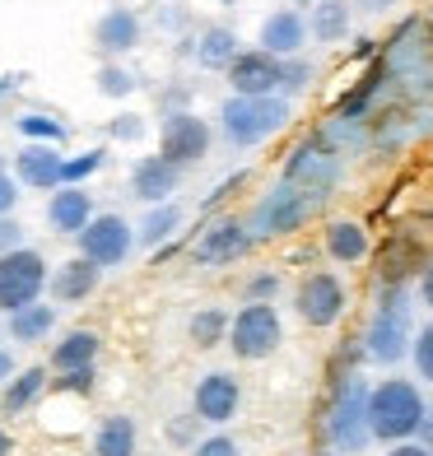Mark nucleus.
I'll list each match as a JSON object with an SVG mask.
<instances>
[{
    "mask_svg": "<svg viewBox=\"0 0 433 456\" xmlns=\"http://www.w3.org/2000/svg\"><path fill=\"white\" fill-rule=\"evenodd\" d=\"M294 117V102L280 98V94H266V98H242L229 94L219 102V135L233 144V150H257L271 135H280Z\"/></svg>",
    "mask_w": 433,
    "mask_h": 456,
    "instance_id": "f257e3e1",
    "label": "nucleus"
},
{
    "mask_svg": "<svg viewBox=\"0 0 433 456\" xmlns=\"http://www.w3.org/2000/svg\"><path fill=\"white\" fill-rule=\"evenodd\" d=\"M424 396L415 382L405 378H387L368 391V433L382 443H410L420 433V419H424Z\"/></svg>",
    "mask_w": 433,
    "mask_h": 456,
    "instance_id": "f03ea898",
    "label": "nucleus"
},
{
    "mask_svg": "<svg viewBox=\"0 0 433 456\" xmlns=\"http://www.w3.org/2000/svg\"><path fill=\"white\" fill-rule=\"evenodd\" d=\"M317 196L313 191H303V186L294 182H275L271 191H266L257 205H252V215H247V233H252V242H271V238H289V233H298V228L317 215Z\"/></svg>",
    "mask_w": 433,
    "mask_h": 456,
    "instance_id": "7ed1b4c3",
    "label": "nucleus"
},
{
    "mask_svg": "<svg viewBox=\"0 0 433 456\" xmlns=\"http://www.w3.org/2000/svg\"><path fill=\"white\" fill-rule=\"evenodd\" d=\"M415 345V317H410V294L405 284H387V294L378 298V313L364 330V349L378 363H401Z\"/></svg>",
    "mask_w": 433,
    "mask_h": 456,
    "instance_id": "20e7f679",
    "label": "nucleus"
},
{
    "mask_svg": "<svg viewBox=\"0 0 433 456\" xmlns=\"http://www.w3.org/2000/svg\"><path fill=\"white\" fill-rule=\"evenodd\" d=\"M47 256L37 252V247H14V252L0 256V313H19V307H29L43 298L47 289Z\"/></svg>",
    "mask_w": 433,
    "mask_h": 456,
    "instance_id": "39448f33",
    "label": "nucleus"
},
{
    "mask_svg": "<svg viewBox=\"0 0 433 456\" xmlns=\"http://www.w3.org/2000/svg\"><path fill=\"white\" fill-rule=\"evenodd\" d=\"M229 349L238 359L257 363V359H271L280 340H284V326H280V313L275 303H242L238 317H229Z\"/></svg>",
    "mask_w": 433,
    "mask_h": 456,
    "instance_id": "423d86ee",
    "label": "nucleus"
},
{
    "mask_svg": "<svg viewBox=\"0 0 433 456\" xmlns=\"http://www.w3.org/2000/svg\"><path fill=\"white\" fill-rule=\"evenodd\" d=\"M284 182H294V186H303V191H313L317 200H326L336 191V182H340V154L322 135L303 140L284 159Z\"/></svg>",
    "mask_w": 433,
    "mask_h": 456,
    "instance_id": "0eeeda50",
    "label": "nucleus"
},
{
    "mask_svg": "<svg viewBox=\"0 0 433 456\" xmlns=\"http://www.w3.org/2000/svg\"><path fill=\"white\" fill-rule=\"evenodd\" d=\"M368 387L364 378H345L336 401H331V414H326V433H331V443L345 447V452H359L373 433H368Z\"/></svg>",
    "mask_w": 433,
    "mask_h": 456,
    "instance_id": "6e6552de",
    "label": "nucleus"
},
{
    "mask_svg": "<svg viewBox=\"0 0 433 456\" xmlns=\"http://www.w3.org/2000/svg\"><path fill=\"white\" fill-rule=\"evenodd\" d=\"M215 144V126L205 117L177 108V112H163V126H159V154L173 159L177 168H187V163H200L210 154Z\"/></svg>",
    "mask_w": 433,
    "mask_h": 456,
    "instance_id": "1a4fd4ad",
    "label": "nucleus"
},
{
    "mask_svg": "<svg viewBox=\"0 0 433 456\" xmlns=\"http://www.w3.org/2000/svg\"><path fill=\"white\" fill-rule=\"evenodd\" d=\"M75 242L79 256H89L98 271H112V265H127V256L135 252V224L121 215H94Z\"/></svg>",
    "mask_w": 433,
    "mask_h": 456,
    "instance_id": "9d476101",
    "label": "nucleus"
},
{
    "mask_svg": "<svg viewBox=\"0 0 433 456\" xmlns=\"http://www.w3.org/2000/svg\"><path fill=\"white\" fill-rule=\"evenodd\" d=\"M252 252V233H247V219L238 215H219L200 228V238L192 242V261L205 271H219V265H233L238 256Z\"/></svg>",
    "mask_w": 433,
    "mask_h": 456,
    "instance_id": "9b49d317",
    "label": "nucleus"
},
{
    "mask_svg": "<svg viewBox=\"0 0 433 456\" xmlns=\"http://www.w3.org/2000/svg\"><path fill=\"white\" fill-rule=\"evenodd\" d=\"M345 303H349V294H345L340 275H331V271H313V275H303L298 294H294L298 317H303L307 326H313V330L336 326V322L345 317Z\"/></svg>",
    "mask_w": 433,
    "mask_h": 456,
    "instance_id": "f8f14e48",
    "label": "nucleus"
},
{
    "mask_svg": "<svg viewBox=\"0 0 433 456\" xmlns=\"http://www.w3.org/2000/svg\"><path fill=\"white\" fill-rule=\"evenodd\" d=\"M280 70H284V61L271 56V52H238L233 56V66L224 70L229 75V89L242 94V98H266V94H280Z\"/></svg>",
    "mask_w": 433,
    "mask_h": 456,
    "instance_id": "ddd939ff",
    "label": "nucleus"
},
{
    "mask_svg": "<svg viewBox=\"0 0 433 456\" xmlns=\"http://www.w3.org/2000/svg\"><path fill=\"white\" fill-rule=\"evenodd\" d=\"M238 405H242V387H238L233 372L215 368V372H205V378L196 382V396H192L196 419H205V424H229L233 414H238Z\"/></svg>",
    "mask_w": 433,
    "mask_h": 456,
    "instance_id": "4468645a",
    "label": "nucleus"
},
{
    "mask_svg": "<svg viewBox=\"0 0 433 456\" xmlns=\"http://www.w3.org/2000/svg\"><path fill=\"white\" fill-rule=\"evenodd\" d=\"M177 186H182V168H177L173 159L144 154V159L131 163V196H135L140 205H163V200H173Z\"/></svg>",
    "mask_w": 433,
    "mask_h": 456,
    "instance_id": "2eb2a0df",
    "label": "nucleus"
},
{
    "mask_svg": "<svg viewBox=\"0 0 433 456\" xmlns=\"http://www.w3.org/2000/svg\"><path fill=\"white\" fill-rule=\"evenodd\" d=\"M61 144H24V150L14 154V182L24 186V191H56L61 186Z\"/></svg>",
    "mask_w": 433,
    "mask_h": 456,
    "instance_id": "dca6fc26",
    "label": "nucleus"
},
{
    "mask_svg": "<svg viewBox=\"0 0 433 456\" xmlns=\"http://www.w3.org/2000/svg\"><path fill=\"white\" fill-rule=\"evenodd\" d=\"M94 215L98 210H94V196L85 191V186H56L52 200H47V228L61 233V238H79Z\"/></svg>",
    "mask_w": 433,
    "mask_h": 456,
    "instance_id": "f3484780",
    "label": "nucleus"
},
{
    "mask_svg": "<svg viewBox=\"0 0 433 456\" xmlns=\"http://www.w3.org/2000/svg\"><path fill=\"white\" fill-rule=\"evenodd\" d=\"M257 47L271 52V56H280V61L298 56V52L307 47V19H303L298 10H271V14L261 19Z\"/></svg>",
    "mask_w": 433,
    "mask_h": 456,
    "instance_id": "a211bd4d",
    "label": "nucleus"
},
{
    "mask_svg": "<svg viewBox=\"0 0 433 456\" xmlns=\"http://www.w3.org/2000/svg\"><path fill=\"white\" fill-rule=\"evenodd\" d=\"M98 284H102V271L89 261V256H66L56 265V271L47 275V294L56 298V303H85V298H94L98 294Z\"/></svg>",
    "mask_w": 433,
    "mask_h": 456,
    "instance_id": "6ab92c4d",
    "label": "nucleus"
},
{
    "mask_svg": "<svg viewBox=\"0 0 433 456\" xmlns=\"http://www.w3.org/2000/svg\"><path fill=\"white\" fill-rule=\"evenodd\" d=\"M94 43L102 56H127L140 47V14L127 10V5H112V10H102V19L94 24Z\"/></svg>",
    "mask_w": 433,
    "mask_h": 456,
    "instance_id": "aec40b11",
    "label": "nucleus"
},
{
    "mask_svg": "<svg viewBox=\"0 0 433 456\" xmlns=\"http://www.w3.org/2000/svg\"><path fill=\"white\" fill-rule=\"evenodd\" d=\"M47 391V368L33 363V368H14V378L0 387V414L5 419H24V414L43 401Z\"/></svg>",
    "mask_w": 433,
    "mask_h": 456,
    "instance_id": "412c9836",
    "label": "nucleus"
},
{
    "mask_svg": "<svg viewBox=\"0 0 433 456\" xmlns=\"http://www.w3.org/2000/svg\"><path fill=\"white\" fill-rule=\"evenodd\" d=\"M322 247H326V256H331L336 265H359L368 252H373V242H368V228L355 224V219H331V224H326Z\"/></svg>",
    "mask_w": 433,
    "mask_h": 456,
    "instance_id": "4be33fe9",
    "label": "nucleus"
},
{
    "mask_svg": "<svg viewBox=\"0 0 433 456\" xmlns=\"http://www.w3.org/2000/svg\"><path fill=\"white\" fill-rule=\"evenodd\" d=\"M182 205L177 200H163V205H144V215L135 224V247H144V252H159L163 242H173V233L182 228Z\"/></svg>",
    "mask_w": 433,
    "mask_h": 456,
    "instance_id": "5701e85b",
    "label": "nucleus"
},
{
    "mask_svg": "<svg viewBox=\"0 0 433 456\" xmlns=\"http://www.w3.org/2000/svg\"><path fill=\"white\" fill-rule=\"evenodd\" d=\"M98 349H102V340H98V330H89V326H75V330H66L56 345H52V368L56 372H70V368H94L98 363Z\"/></svg>",
    "mask_w": 433,
    "mask_h": 456,
    "instance_id": "b1692460",
    "label": "nucleus"
},
{
    "mask_svg": "<svg viewBox=\"0 0 433 456\" xmlns=\"http://www.w3.org/2000/svg\"><path fill=\"white\" fill-rule=\"evenodd\" d=\"M196 66L200 70H229L233 66V56L242 52L238 47V33L233 28H205L200 37H196Z\"/></svg>",
    "mask_w": 433,
    "mask_h": 456,
    "instance_id": "393cba45",
    "label": "nucleus"
},
{
    "mask_svg": "<svg viewBox=\"0 0 433 456\" xmlns=\"http://www.w3.org/2000/svg\"><path fill=\"white\" fill-rule=\"evenodd\" d=\"M56 330V307L52 303H29V307H19V313H10V340L19 345H37V340H47Z\"/></svg>",
    "mask_w": 433,
    "mask_h": 456,
    "instance_id": "a878e982",
    "label": "nucleus"
},
{
    "mask_svg": "<svg viewBox=\"0 0 433 456\" xmlns=\"http://www.w3.org/2000/svg\"><path fill=\"white\" fill-rule=\"evenodd\" d=\"M135 419L131 414H108L94 433V456H135Z\"/></svg>",
    "mask_w": 433,
    "mask_h": 456,
    "instance_id": "bb28decb",
    "label": "nucleus"
},
{
    "mask_svg": "<svg viewBox=\"0 0 433 456\" xmlns=\"http://www.w3.org/2000/svg\"><path fill=\"white\" fill-rule=\"evenodd\" d=\"M345 33H349V5L345 0H322L307 19V37L313 43H345Z\"/></svg>",
    "mask_w": 433,
    "mask_h": 456,
    "instance_id": "cd10ccee",
    "label": "nucleus"
},
{
    "mask_svg": "<svg viewBox=\"0 0 433 456\" xmlns=\"http://www.w3.org/2000/svg\"><path fill=\"white\" fill-rule=\"evenodd\" d=\"M14 131L24 135V144H66L70 140V126L52 112H19Z\"/></svg>",
    "mask_w": 433,
    "mask_h": 456,
    "instance_id": "c85d7f7f",
    "label": "nucleus"
},
{
    "mask_svg": "<svg viewBox=\"0 0 433 456\" xmlns=\"http://www.w3.org/2000/svg\"><path fill=\"white\" fill-rule=\"evenodd\" d=\"M187 330H192V345L196 349H215L224 336H229V313H224V307H200Z\"/></svg>",
    "mask_w": 433,
    "mask_h": 456,
    "instance_id": "c756f323",
    "label": "nucleus"
},
{
    "mask_svg": "<svg viewBox=\"0 0 433 456\" xmlns=\"http://www.w3.org/2000/svg\"><path fill=\"white\" fill-rule=\"evenodd\" d=\"M102 163H108V150L102 144H94V150H79V154H70L66 163H61V186H85Z\"/></svg>",
    "mask_w": 433,
    "mask_h": 456,
    "instance_id": "7c9ffc66",
    "label": "nucleus"
},
{
    "mask_svg": "<svg viewBox=\"0 0 433 456\" xmlns=\"http://www.w3.org/2000/svg\"><path fill=\"white\" fill-rule=\"evenodd\" d=\"M135 89H140V79L127 66H112V61H108V66H98V94L102 98H131Z\"/></svg>",
    "mask_w": 433,
    "mask_h": 456,
    "instance_id": "2f4dec72",
    "label": "nucleus"
},
{
    "mask_svg": "<svg viewBox=\"0 0 433 456\" xmlns=\"http://www.w3.org/2000/svg\"><path fill=\"white\" fill-rule=\"evenodd\" d=\"M307 85H313V66H307V61H298V56H289L284 70H280V98H294V94H303Z\"/></svg>",
    "mask_w": 433,
    "mask_h": 456,
    "instance_id": "473e14b6",
    "label": "nucleus"
},
{
    "mask_svg": "<svg viewBox=\"0 0 433 456\" xmlns=\"http://www.w3.org/2000/svg\"><path fill=\"white\" fill-rule=\"evenodd\" d=\"M410 354H415V368H420V378L433 382V322L415 336V345H410Z\"/></svg>",
    "mask_w": 433,
    "mask_h": 456,
    "instance_id": "72a5a7b5",
    "label": "nucleus"
},
{
    "mask_svg": "<svg viewBox=\"0 0 433 456\" xmlns=\"http://www.w3.org/2000/svg\"><path fill=\"white\" fill-rule=\"evenodd\" d=\"M275 289H280V275L275 271H261V275L247 280V303H271Z\"/></svg>",
    "mask_w": 433,
    "mask_h": 456,
    "instance_id": "f704fd0d",
    "label": "nucleus"
},
{
    "mask_svg": "<svg viewBox=\"0 0 433 456\" xmlns=\"http://www.w3.org/2000/svg\"><path fill=\"white\" fill-rule=\"evenodd\" d=\"M140 135H144V117H135V112H121L112 126H108V140H121V144L140 140Z\"/></svg>",
    "mask_w": 433,
    "mask_h": 456,
    "instance_id": "c9c22d12",
    "label": "nucleus"
},
{
    "mask_svg": "<svg viewBox=\"0 0 433 456\" xmlns=\"http://www.w3.org/2000/svg\"><path fill=\"white\" fill-rule=\"evenodd\" d=\"M94 382H98V372L94 368H70V372H61V391H79V396H89L94 391Z\"/></svg>",
    "mask_w": 433,
    "mask_h": 456,
    "instance_id": "e433bc0d",
    "label": "nucleus"
},
{
    "mask_svg": "<svg viewBox=\"0 0 433 456\" xmlns=\"http://www.w3.org/2000/svg\"><path fill=\"white\" fill-rule=\"evenodd\" d=\"M192 456H242L233 438H224V433H210V438H200Z\"/></svg>",
    "mask_w": 433,
    "mask_h": 456,
    "instance_id": "4c0bfd02",
    "label": "nucleus"
},
{
    "mask_svg": "<svg viewBox=\"0 0 433 456\" xmlns=\"http://www.w3.org/2000/svg\"><path fill=\"white\" fill-rule=\"evenodd\" d=\"M14 247H24V224L14 215H0V256L14 252Z\"/></svg>",
    "mask_w": 433,
    "mask_h": 456,
    "instance_id": "58836bf2",
    "label": "nucleus"
},
{
    "mask_svg": "<svg viewBox=\"0 0 433 456\" xmlns=\"http://www.w3.org/2000/svg\"><path fill=\"white\" fill-rule=\"evenodd\" d=\"M19 196H24V186H19L10 173H0V215H14Z\"/></svg>",
    "mask_w": 433,
    "mask_h": 456,
    "instance_id": "ea45409f",
    "label": "nucleus"
},
{
    "mask_svg": "<svg viewBox=\"0 0 433 456\" xmlns=\"http://www.w3.org/2000/svg\"><path fill=\"white\" fill-rule=\"evenodd\" d=\"M238 182H242V173H233L229 182H219V186H215V196H205V210H215L224 196H233V186H238Z\"/></svg>",
    "mask_w": 433,
    "mask_h": 456,
    "instance_id": "a19ab883",
    "label": "nucleus"
},
{
    "mask_svg": "<svg viewBox=\"0 0 433 456\" xmlns=\"http://www.w3.org/2000/svg\"><path fill=\"white\" fill-rule=\"evenodd\" d=\"M420 447L433 452V410H424V419H420Z\"/></svg>",
    "mask_w": 433,
    "mask_h": 456,
    "instance_id": "79ce46f5",
    "label": "nucleus"
},
{
    "mask_svg": "<svg viewBox=\"0 0 433 456\" xmlns=\"http://www.w3.org/2000/svg\"><path fill=\"white\" fill-rule=\"evenodd\" d=\"M387 456H433V452H429V447H420V443H396Z\"/></svg>",
    "mask_w": 433,
    "mask_h": 456,
    "instance_id": "37998d69",
    "label": "nucleus"
},
{
    "mask_svg": "<svg viewBox=\"0 0 433 456\" xmlns=\"http://www.w3.org/2000/svg\"><path fill=\"white\" fill-rule=\"evenodd\" d=\"M14 378V354H10V349H0V387H5Z\"/></svg>",
    "mask_w": 433,
    "mask_h": 456,
    "instance_id": "c03bdc74",
    "label": "nucleus"
},
{
    "mask_svg": "<svg viewBox=\"0 0 433 456\" xmlns=\"http://www.w3.org/2000/svg\"><path fill=\"white\" fill-rule=\"evenodd\" d=\"M355 5L364 10V14H382V10H391L396 0H355Z\"/></svg>",
    "mask_w": 433,
    "mask_h": 456,
    "instance_id": "a18cd8bd",
    "label": "nucleus"
},
{
    "mask_svg": "<svg viewBox=\"0 0 433 456\" xmlns=\"http://www.w3.org/2000/svg\"><path fill=\"white\" fill-rule=\"evenodd\" d=\"M420 298L433 307V265H429V271H424V280H420Z\"/></svg>",
    "mask_w": 433,
    "mask_h": 456,
    "instance_id": "49530a36",
    "label": "nucleus"
},
{
    "mask_svg": "<svg viewBox=\"0 0 433 456\" xmlns=\"http://www.w3.org/2000/svg\"><path fill=\"white\" fill-rule=\"evenodd\" d=\"M14 85H19L14 75H0V98H5V94H14Z\"/></svg>",
    "mask_w": 433,
    "mask_h": 456,
    "instance_id": "de8ad7c7",
    "label": "nucleus"
},
{
    "mask_svg": "<svg viewBox=\"0 0 433 456\" xmlns=\"http://www.w3.org/2000/svg\"><path fill=\"white\" fill-rule=\"evenodd\" d=\"M10 452H14V438H10L5 428H0V456H10Z\"/></svg>",
    "mask_w": 433,
    "mask_h": 456,
    "instance_id": "09e8293b",
    "label": "nucleus"
},
{
    "mask_svg": "<svg viewBox=\"0 0 433 456\" xmlns=\"http://www.w3.org/2000/svg\"><path fill=\"white\" fill-rule=\"evenodd\" d=\"M313 456H336V452H313Z\"/></svg>",
    "mask_w": 433,
    "mask_h": 456,
    "instance_id": "8fccbe9b",
    "label": "nucleus"
},
{
    "mask_svg": "<svg viewBox=\"0 0 433 456\" xmlns=\"http://www.w3.org/2000/svg\"><path fill=\"white\" fill-rule=\"evenodd\" d=\"M0 173H5V154H0Z\"/></svg>",
    "mask_w": 433,
    "mask_h": 456,
    "instance_id": "3c124183",
    "label": "nucleus"
}]
</instances>
